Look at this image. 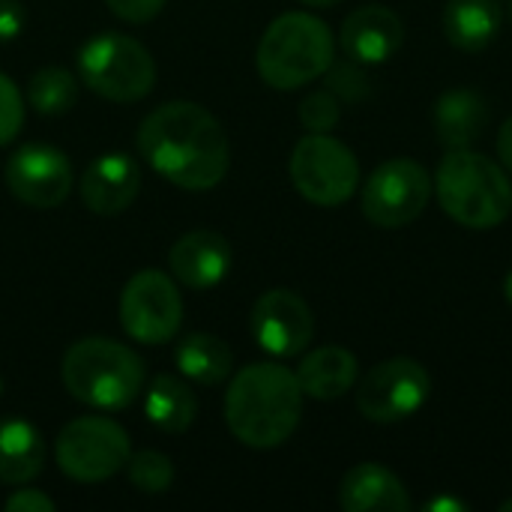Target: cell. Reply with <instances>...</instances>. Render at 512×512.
I'll return each mask as SVG.
<instances>
[{
    "label": "cell",
    "mask_w": 512,
    "mask_h": 512,
    "mask_svg": "<svg viewBox=\"0 0 512 512\" xmlns=\"http://www.w3.org/2000/svg\"><path fill=\"white\" fill-rule=\"evenodd\" d=\"M6 186L27 207H60L72 192V162L51 144H24L6 162Z\"/></svg>",
    "instance_id": "4fadbf2b"
},
{
    "label": "cell",
    "mask_w": 512,
    "mask_h": 512,
    "mask_svg": "<svg viewBox=\"0 0 512 512\" xmlns=\"http://www.w3.org/2000/svg\"><path fill=\"white\" fill-rule=\"evenodd\" d=\"M144 414L147 420L168 435H183L198 414V399L189 390V384H183L174 375H156L144 393Z\"/></svg>",
    "instance_id": "7402d4cb"
},
{
    "label": "cell",
    "mask_w": 512,
    "mask_h": 512,
    "mask_svg": "<svg viewBox=\"0 0 512 512\" xmlns=\"http://www.w3.org/2000/svg\"><path fill=\"white\" fill-rule=\"evenodd\" d=\"M327 72H330V84H327V87H330L339 99L360 102V99H366L369 90H372L366 72H363L360 63H354V60H351V63H342V66H330Z\"/></svg>",
    "instance_id": "83f0119b"
},
{
    "label": "cell",
    "mask_w": 512,
    "mask_h": 512,
    "mask_svg": "<svg viewBox=\"0 0 512 512\" xmlns=\"http://www.w3.org/2000/svg\"><path fill=\"white\" fill-rule=\"evenodd\" d=\"M78 78L111 102H138L156 84L150 51L126 33H96L78 51Z\"/></svg>",
    "instance_id": "8992f818"
},
{
    "label": "cell",
    "mask_w": 512,
    "mask_h": 512,
    "mask_svg": "<svg viewBox=\"0 0 512 512\" xmlns=\"http://www.w3.org/2000/svg\"><path fill=\"white\" fill-rule=\"evenodd\" d=\"M504 12L510 15V21H512V0H507V6H504Z\"/></svg>",
    "instance_id": "8d00e7d4"
},
{
    "label": "cell",
    "mask_w": 512,
    "mask_h": 512,
    "mask_svg": "<svg viewBox=\"0 0 512 512\" xmlns=\"http://www.w3.org/2000/svg\"><path fill=\"white\" fill-rule=\"evenodd\" d=\"M27 12L18 0H0V42H12L24 30Z\"/></svg>",
    "instance_id": "4dcf8cb0"
},
{
    "label": "cell",
    "mask_w": 512,
    "mask_h": 512,
    "mask_svg": "<svg viewBox=\"0 0 512 512\" xmlns=\"http://www.w3.org/2000/svg\"><path fill=\"white\" fill-rule=\"evenodd\" d=\"M441 210L462 228L489 231L510 219V171L495 159L465 150H450L432 177Z\"/></svg>",
    "instance_id": "3957f363"
},
{
    "label": "cell",
    "mask_w": 512,
    "mask_h": 512,
    "mask_svg": "<svg viewBox=\"0 0 512 512\" xmlns=\"http://www.w3.org/2000/svg\"><path fill=\"white\" fill-rule=\"evenodd\" d=\"M78 192L90 213L117 216L141 192V165L126 153H105L87 165Z\"/></svg>",
    "instance_id": "2e32d148"
},
{
    "label": "cell",
    "mask_w": 512,
    "mask_h": 512,
    "mask_svg": "<svg viewBox=\"0 0 512 512\" xmlns=\"http://www.w3.org/2000/svg\"><path fill=\"white\" fill-rule=\"evenodd\" d=\"M498 159L512 174V114L504 120V126L498 129Z\"/></svg>",
    "instance_id": "1f68e13d"
},
{
    "label": "cell",
    "mask_w": 512,
    "mask_h": 512,
    "mask_svg": "<svg viewBox=\"0 0 512 512\" xmlns=\"http://www.w3.org/2000/svg\"><path fill=\"white\" fill-rule=\"evenodd\" d=\"M45 465V441L27 420H0V483L24 486Z\"/></svg>",
    "instance_id": "44dd1931"
},
{
    "label": "cell",
    "mask_w": 512,
    "mask_h": 512,
    "mask_svg": "<svg viewBox=\"0 0 512 512\" xmlns=\"http://www.w3.org/2000/svg\"><path fill=\"white\" fill-rule=\"evenodd\" d=\"M249 327L261 351L288 360V357H300L312 345L315 315L297 291L273 288L255 300Z\"/></svg>",
    "instance_id": "7c38bea8"
},
{
    "label": "cell",
    "mask_w": 512,
    "mask_h": 512,
    "mask_svg": "<svg viewBox=\"0 0 512 512\" xmlns=\"http://www.w3.org/2000/svg\"><path fill=\"white\" fill-rule=\"evenodd\" d=\"M27 102L39 114H66L78 102V78L69 69L45 66L27 81Z\"/></svg>",
    "instance_id": "cb8c5ba5"
},
{
    "label": "cell",
    "mask_w": 512,
    "mask_h": 512,
    "mask_svg": "<svg viewBox=\"0 0 512 512\" xmlns=\"http://www.w3.org/2000/svg\"><path fill=\"white\" fill-rule=\"evenodd\" d=\"M288 174L294 189L315 207H342L360 186L354 150L330 132H309L297 141Z\"/></svg>",
    "instance_id": "52a82bcc"
},
{
    "label": "cell",
    "mask_w": 512,
    "mask_h": 512,
    "mask_svg": "<svg viewBox=\"0 0 512 512\" xmlns=\"http://www.w3.org/2000/svg\"><path fill=\"white\" fill-rule=\"evenodd\" d=\"M234 264V249L231 243L210 228H198L183 234L171 252H168V267L171 276L195 291H207L213 285H219Z\"/></svg>",
    "instance_id": "9a60e30c"
},
{
    "label": "cell",
    "mask_w": 512,
    "mask_h": 512,
    "mask_svg": "<svg viewBox=\"0 0 512 512\" xmlns=\"http://www.w3.org/2000/svg\"><path fill=\"white\" fill-rule=\"evenodd\" d=\"M120 324L141 345H165L183 324V297L162 270H138L120 294Z\"/></svg>",
    "instance_id": "30bf717a"
},
{
    "label": "cell",
    "mask_w": 512,
    "mask_h": 512,
    "mask_svg": "<svg viewBox=\"0 0 512 512\" xmlns=\"http://www.w3.org/2000/svg\"><path fill=\"white\" fill-rule=\"evenodd\" d=\"M24 126V99L9 75L0 72V144H9Z\"/></svg>",
    "instance_id": "4316f807"
},
{
    "label": "cell",
    "mask_w": 512,
    "mask_h": 512,
    "mask_svg": "<svg viewBox=\"0 0 512 512\" xmlns=\"http://www.w3.org/2000/svg\"><path fill=\"white\" fill-rule=\"evenodd\" d=\"M6 510L9 512H54L57 504L45 495V492H36V489H18L15 495L6 498Z\"/></svg>",
    "instance_id": "f546056e"
},
{
    "label": "cell",
    "mask_w": 512,
    "mask_h": 512,
    "mask_svg": "<svg viewBox=\"0 0 512 512\" xmlns=\"http://www.w3.org/2000/svg\"><path fill=\"white\" fill-rule=\"evenodd\" d=\"M126 468H129L132 486L144 495H162L174 483V462L156 450H141V453L129 456Z\"/></svg>",
    "instance_id": "d4e9b609"
},
{
    "label": "cell",
    "mask_w": 512,
    "mask_h": 512,
    "mask_svg": "<svg viewBox=\"0 0 512 512\" xmlns=\"http://www.w3.org/2000/svg\"><path fill=\"white\" fill-rule=\"evenodd\" d=\"M342 117V99L327 87V90H315L300 102V123L309 132H330Z\"/></svg>",
    "instance_id": "484cf974"
},
{
    "label": "cell",
    "mask_w": 512,
    "mask_h": 512,
    "mask_svg": "<svg viewBox=\"0 0 512 512\" xmlns=\"http://www.w3.org/2000/svg\"><path fill=\"white\" fill-rule=\"evenodd\" d=\"M300 417V381L279 363H252L240 369L225 393V423L231 435L252 450L282 447L297 432Z\"/></svg>",
    "instance_id": "7a4b0ae2"
},
{
    "label": "cell",
    "mask_w": 512,
    "mask_h": 512,
    "mask_svg": "<svg viewBox=\"0 0 512 512\" xmlns=\"http://www.w3.org/2000/svg\"><path fill=\"white\" fill-rule=\"evenodd\" d=\"M339 507L345 512H408L414 501L405 483L381 462H360L354 465L339 486Z\"/></svg>",
    "instance_id": "e0dca14e"
},
{
    "label": "cell",
    "mask_w": 512,
    "mask_h": 512,
    "mask_svg": "<svg viewBox=\"0 0 512 512\" xmlns=\"http://www.w3.org/2000/svg\"><path fill=\"white\" fill-rule=\"evenodd\" d=\"M336 57V39L324 18L312 12H285L264 30L255 66L273 90H300L327 75Z\"/></svg>",
    "instance_id": "277c9868"
},
{
    "label": "cell",
    "mask_w": 512,
    "mask_h": 512,
    "mask_svg": "<svg viewBox=\"0 0 512 512\" xmlns=\"http://www.w3.org/2000/svg\"><path fill=\"white\" fill-rule=\"evenodd\" d=\"M63 387L72 399L99 411L129 408L144 390L141 357L105 336H87L63 354Z\"/></svg>",
    "instance_id": "5b68a950"
},
{
    "label": "cell",
    "mask_w": 512,
    "mask_h": 512,
    "mask_svg": "<svg viewBox=\"0 0 512 512\" xmlns=\"http://www.w3.org/2000/svg\"><path fill=\"white\" fill-rule=\"evenodd\" d=\"M426 510L429 512H468L471 510V504H465V501H456V498H435V501H429L426 504Z\"/></svg>",
    "instance_id": "d6a6232c"
},
{
    "label": "cell",
    "mask_w": 512,
    "mask_h": 512,
    "mask_svg": "<svg viewBox=\"0 0 512 512\" xmlns=\"http://www.w3.org/2000/svg\"><path fill=\"white\" fill-rule=\"evenodd\" d=\"M174 363L180 369L183 378L201 384V387H216L222 384L231 369H234V354L231 348L210 333H192L186 336L177 351H174Z\"/></svg>",
    "instance_id": "603a6c76"
},
{
    "label": "cell",
    "mask_w": 512,
    "mask_h": 512,
    "mask_svg": "<svg viewBox=\"0 0 512 512\" xmlns=\"http://www.w3.org/2000/svg\"><path fill=\"white\" fill-rule=\"evenodd\" d=\"M138 153L168 183L207 192L231 168V147L222 123L198 102H165L138 126Z\"/></svg>",
    "instance_id": "6da1fadb"
},
{
    "label": "cell",
    "mask_w": 512,
    "mask_h": 512,
    "mask_svg": "<svg viewBox=\"0 0 512 512\" xmlns=\"http://www.w3.org/2000/svg\"><path fill=\"white\" fill-rule=\"evenodd\" d=\"M132 456L129 435L108 417H78L54 441L57 468L75 483H102L126 468Z\"/></svg>",
    "instance_id": "ba28073f"
},
{
    "label": "cell",
    "mask_w": 512,
    "mask_h": 512,
    "mask_svg": "<svg viewBox=\"0 0 512 512\" xmlns=\"http://www.w3.org/2000/svg\"><path fill=\"white\" fill-rule=\"evenodd\" d=\"M501 510L512 512V498H510V501H504V504H501Z\"/></svg>",
    "instance_id": "d590c367"
},
{
    "label": "cell",
    "mask_w": 512,
    "mask_h": 512,
    "mask_svg": "<svg viewBox=\"0 0 512 512\" xmlns=\"http://www.w3.org/2000/svg\"><path fill=\"white\" fill-rule=\"evenodd\" d=\"M402 42H405V24L384 3L354 9L342 21V30H339L342 51L348 54V60L360 63V66L387 63L402 48Z\"/></svg>",
    "instance_id": "5bb4252c"
},
{
    "label": "cell",
    "mask_w": 512,
    "mask_h": 512,
    "mask_svg": "<svg viewBox=\"0 0 512 512\" xmlns=\"http://www.w3.org/2000/svg\"><path fill=\"white\" fill-rule=\"evenodd\" d=\"M294 375L300 381L303 396H309L315 402H333L354 390V384L360 378V363L348 348L324 345V348H315L312 354H306Z\"/></svg>",
    "instance_id": "d6986e66"
},
{
    "label": "cell",
    "mask_w": 512,
    "mask_h": 512,
    "mask_svg": "<svg viewBox=\"0 0 512 512\" xmlns=\"http://www.w3.org/2000/svg\"><path fill=\"white\" fill-rule=\"evenodd\" d=\"M435 135L447 150L474 147L489 126V102L471 87H453L435 102Z\"/></svg>",
    "instance_id": "ac0fdd59"
},
{
    "label": "cell",
    "mask_w": 512,
    "mask_h": 512,
    "mask_svg": "<svg viewBox=\"0 0 512 512\" xmlns=\"http://www.w3.org/2000/svg\"><path fill=\"white\" fill-rule=\"evenodd\" d=\"M504 297H507V303L512 306V270L507 273V282H504Z\"/></svg>",
    "instance_id": "e575fe53"
},
{
    "label": "cell",
    "mask_w": 512,
    "mask_h": 512,
    "mask_svg": "<svg viewBox=\"0 0 512 512\" xmlns=\"http://www.w3.org/2000/svg\"><path fill=\"white\" fill-rule=\"evenodd\" d=\"M432 393V378L411 357H390L366 372L357 387V411L372 423H402L414 417Z\"/></svg>",
    "instance_id": "8fae6325"
},
{
    "label": "cell",
    "mask_w": 512,
    "mask_h": 512,
    "mask_svg": "<svg viewBox=\"0 0 512 512\" xmlns=\"http://www.w3.org/2000/svg\"><path fill=\"white\" fill-rule=\"evenodd\" d=\"M444 36L459 51L489 48L504 24V0H447L444 3Z\"/></svg>",
    "instance_id": "ffe728a7"
},
{
    "label": "cell",
    "mask_w": 512,
    "mask_h": 512,
    "mask_svg": "<svg viewBox=\"0 0 512 512\" xmlns=\"http://www.w3.org/2000/svg\"><path fill=\"white\" fill-rule=\"evenodd\" d=\"M435 192L432 174L417 159H387L363 183L360 207L375 228H405L429 204Z\"/></svg>",
    "instance_id": "9c48e42d"
},
{
    "label": "cell",
    "mask_w": 512,
    "mask_h": 512,
    "mask_svg": "<svg viewBox=\"0 0 512 512\" xmlns=\"http://www.w3.org/2000/svg\"><path fill=\"white\" fill-rule=\"evenodd\" d=\"M105 3L117 18H123L129 24H144V21L156 18L168 0H105Z\"/></svg>",
    "instance_id": "f1b7e54d"
},
{
    "label": "cell",
    "mask_w": 512,
    "mask_h": 512,
    "mask_svg": "<svg viewBox=\"0 0 512 512\" xmlns=\"http://www.w3.org/2000/svg\"><path fill=\"white\" fill-rule=\"evenodd\" d=\"M303 6H312V9H324V6H336L342 0H300Z\"/></svg>",
    "instance_id": "836d02e7"
},
{
    "label": "cell",
    "mask_w": 512,
    "mask_h": 512,
    "mask_svg": "<svg viewBox=\"0 0 512 512\" xmlns=\"http://www.w3.org/2000/svg\"><path fill=\"white\" fill-rule=\"evenodd\" d=\"M0 393H3V378H0Z\"/></svg>",
    "instance_id": "74e56055"
}]
</instances>
